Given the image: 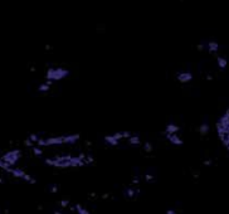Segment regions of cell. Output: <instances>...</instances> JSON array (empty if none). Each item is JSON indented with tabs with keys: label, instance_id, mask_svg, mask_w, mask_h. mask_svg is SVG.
<instances>
[{
	"label": "cell",
	"instance_id": "1",
	"mask_svg": "<svg viewBox=\"0 0 229 214\" xmlns=\"http://www.w3.org/2000/svg\"><path fill=\"white\" fill-rule=\"evenodd\" d=\"M81 139L79 133H68V135H59V136H50V137H42L37 142L41 147H48V146H57V145H73L78 142Z\"/></svg>",
	"mask_w": 229,
	"mask_h": 214
},
{
	"label": "cell",
	"instance_id": "9",
	"mask_svg": "<svg viewBox=\"0 0 229 214\" xmlns=\"http://www.w3.org/2000/svg\"><path fill=\"white\" fill-rule=\"evenodd\" d=\"M166 139H168L170 142H171L173 145H176V146H180V145L184 144L183 139L179 136V133H173V135H165Z\"/></svg>",
	"mask_w": 229,
	"mask_h": 214
},
{
	"label": "cell",
	"instance_id": "20",
	"mask_svg": "<svg viewBox=\"0 0 229 214\" xmlns=\"http://www.w3.org/2000/svg\"><path fill=\"white\" fill-rule=\"evenodd\" d=\"M144 151L151 152L152 151V145L150 142H144Z\"/></svg>",
	"mask_w": 229,
	"mask_h": 214
},
{
	"label": "cell",
	"instance_id": "22",
	"mask_svg": "<svg viewBox=\"0 0 229 214\" xmlns=\"http://www.w3.org/2000/svg\"><path fill=\"white\" fill-rule=\"evenodd\" d=\"M165 214H177V213H176V210H174V209H168Z\"/></svg>",
	"mask_w": 229,
	"mask_h": 214
},
{
	"label": "cell",
	"instance_id": "17",
	"mask_svg": "<svg viewBox=\"0 0 229 214\" xmlns=\"http://www.w3.org/2000/svg\"><path fill=\"white\" fill-rule=\"evenodd\" d=\"M71 204L72 203L68 200V199H62V200L59 202V205H61V208H63V209H65V208H69L71 206Z\"/></svg>",
	"mask_w": 229,
	"mask_h": 214
},
{
	"label": "cell",
	"instance_id": "11",
	"mask_svg": "<svg viewBox=\"0 0 229 214\" xmlns=\"http://www.w3.org/2000/svg\"><path fill=\"white\" fill-rule=\"evenodd\" d=\"M180 131V127L176 124H168L165 126V135H173Z\"/></svg>",
	"mask_w": 229,
	"mask_h": 214
},
{
	"label": "cell",
	"instance_id": "3",
	"mask_svg": "<svg viewBox=\"0 0 229 214\" xmlns=\"http://www.w3.org/2000/svg\"><path fill=\"white\" fill-rule=\"evenodd\" d=\"M69 74V71L67 68H63V67H50L48 68V71L45 72V81H49V82H57V81H61V79L65 78Z\"/></svg>",
	"mask_w": 229,
	"mask_h": 214
},
{
	"label": "cell",
	"instance_id": "13",
	"mask_svg": "<svg viewBox=\"0 0 229 214\" xmlns=\"http://www.w3.org/2000/svg\"><path fill=\"white\" fill-rule=\"evenodd\" d=\"M50 88H52V82H49V81H45V82H43V83H41V85L38 86V91H39V92H42V93L49 92Z\"/></svg>",
	"mask_w": 229,
	"mask_h": 214
},
{
	"label": "cell",
	"instance_id": "19",
	"mask_svg": "<svg viewBox=\"0 0 229 214\" xmlns=\"http://www.w3.org/2000/svg\"><path fill=\"white\" fill-rule=\"evenodd\" d=\"M144 180L146 181V183H150V181H154L155 180V176L152 175V174H150V173H146L144 175Z\"/></svg>",
	"mask_w": 229,
	"mask_h": 214
},
{
	"label": "cell",
	"instance_id": "10",
	"mask_svg": "<svg viewBox=\"0 0 229 214\" xmlns=\"http://www.w3.org/2000/svg\"><path fill=\"white\" fill-rule=\"evenodd\" d=\"M127 142H129L131 146H140V145H142V141H141V137L140 135H137V133H132L129 139H127Z\"/></svg>",
	"mask_w": 229,
	"mask_h": 214
},
{
	"label": "cell",
	"instance_id": "4",
	"mask_svg": "<svg viewBox=\"0 0 229 214\" xmlns=\"http://www.w3.org/2000/svg\"><path fill=\"white\" fill-rule=\"evenodd\" d=\"M8 173L10 174V175H13L15 179L23 180V181H25V183H29V184H35V183H37V180H35L34 176H32L29 173L24 171V170L20 169V168H17V166H12V168L8 170Z\"/></svg>",
	"mask_w": 229,
	"mask_h": 214
},
{
	"label": "cell",
	"instance_id": "18",
	"mask_svg": "<svg viewBox=\"0 0 229 214\" xmlns=\"http://www.w3.org/2000/svg\"><path fill=\"white\" fill-rule=\"evenodd\" d=\"M209 132V125L208 124H201L200 126V133L201 135H206Z\"/></svg>",
	"mask_w": 229,
	"mask_h": 214
},
{
	"label": "cell",
	"instance_id": "23",
	"mask_svg": "<svg viewBox=\"0 0 229 214\" xmlns=\"http://www.w3.org/2000/svg\"><path fill=\"white\" fill-rule=\"evenodd\" d=\"M204 165H212V160H205L204 161Z\"/></svg>",
	"mask_w": 229,
	"mask_h": 214
},
{
	"label": "cell",
	"instance_id": "6",
	"mask_svg": "<svg viewBox=\"0 0 229 214\" xmlns=\"http://www.w3.org/2000/svg\"><path fill=\"white\" fill-rule=\"evenodd\" d=\"M140 186H127L125 190H123V195L127 198V199H136L137 197L140 195Z\"/></svg>",
	"mask_w": 229,
	"mask_h": 214
},
{
	"label": "cell",
	"instance_id": "8",
	"mask_svg": "<svg viewBox=\"0 0 229 214\" xmlns=\"http://www.w3.org/2000/svg\"><path fill=\"white\" fill-rule=\"evenodd\" d=\"M176 78H177V81L181 82V83H188L193 79V73L189 72V71H183V72H179V73L176 74Z\"/></svg>",
	"mask_w": 229,
	"mask_h": 214
},
{
	"label": "cell",
	"instance_id": "24",
	"mask_svg": "<svg viewBox=\"0 0 229 214\" xmlns=\"http://www.w3.org/2000/svg\"><path fill=\"white\" fill-rule=\"evenodd\" d=\"M53 214H63V212H62V210H56Z\"/></svg>",
	"mask_w": 229,
	"mask_h": 214
},
{
	"label": "cell",
	"instance_id": "14",
	"mask_svg": "<svg viewBox=\"0 0 229 214\" xmlns=\"http://www.w3.org/2000/svg\"><path fill=\"white\" fill-rule=\"evenodd\" d=\"M208 50H209V53L218 52V50H219V44H218V42H215V41L208 42Z\"/></svg>",
	"mask_w": 229,
	"mask_h": 214
},
{
	"label": "cell",
	"instance_id": "7",
	"mask_svg": "<svg viewBox=\"0 0 229 214\" xmlns=\"http://www.w3.org/2000/svg\"><path fill=\"white\" fill-rule=\"evenodd\" d=\"M68 209H71L72 212H74L76 214H93L91 213L88 209L86 208V206H83L82 204H79V203H76V204H71V206Z\"/></svg>",
	"mask_w": 229,
	"mask_h": 214
},
{
	"label": "cell",
	"instance_id": "16",
	"mask_svg": "<svg viewBox=\"0 0 229 214\" xmlns=\"http://www.w3.org/2000/svg\"><path fill=\"white\" fill-rule=\"evenodd\" d=\"M30 149H32L33 154H34L35 156H42L43 152H44V149L41 147V146H38V145H34V146L30 147Z\"/></svg>",
	"mask_w": 229,
	"mask_h": 214
},
{
	"label": "cell",
	"instance_id": "5",
	"mask_svg": "<svg viewBox=\"0 0 229 214\" xmlns=\"http://www.w3.org/2000/svg\"><path fill=\"white\" fill-rule=\"evenodd\" d=\"M0 158H1L3 160L6 162V164H9L10 166H14L18 161L20 160V158H21V151L18 150V149H14V150L6 151L5 154H3Z\"/></svg>",
	"mask_w": 229,
	"mask_h": 214
},
{
	"label": "cell",
	"instance_id": "2",
	"mask_svg": "<svg viewBox=\"0 0 229 214\" xmlns=\"http://www.w3.org/2000/svg\"><path fill=\"white\" fill-rule=\"evenodd\" d=\"M72 156L71 154H65V155H56L52 158H47L45 159V164L53 168H58V169H68L72 168Z\"/></svg>",
	"mask_w": 229,
	"mask_h": 214
},
{
	"label": "cell",
	"instance_id": "21",
	"mask_svg": "<svg viewBox=\"0 0 229 214\" xmlns=\"http://www.w3.org/2000/svg\"><path fill=\"white\" fill-rule=\"evenodd\" d=\"M49 190L52 191V193H57V191H58V185H50Z\"/></svg>",
	"mask_w": 229,
	"mask_h": 214
},
{
	"label": "cell",
	"instance_id": "12",
	"mask_svg": "<svg viewBox=\"0 0 229 214\" xmlns=\"http://www.w3.org/2000/svg\"><path fill=\"white\" fill-rule=\"evenodd\" d=\"M103 141L107 145H110V146H118V145H120V141L116 140L113 137V135H106L103 137Z\"/></svg>",
	"mask_w": 229,
	"mask_h": 214
},
{
	"label": "cell",
	"instance_id": "15",
	"mask_svg": "<svg viewBox=\"0 0 229 214\" xmlns=\"http://www.w3.org/2000/svg\"><path fill=\"white\" fill-rule=\"evenodd\" d=\"M217 62H218V66H219V68H221V69L227 68V66H228V61H227V58H224V57H221V56L217 57Z\"/></svg>",
	"mask_w": 229,
	"mask_h": 214
}]
</instances>
